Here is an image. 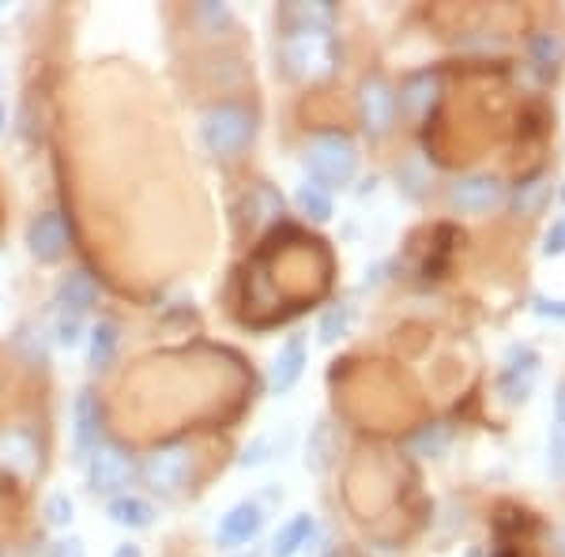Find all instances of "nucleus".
Returning a JSON list of instances; mask_svg holds the SVG:
<instances>
[{
    "mask_svg": "<svg viewBox=\"0 0 565 557\" xmlns=\"http://www.w3.org/2000/svg\"><path fill=\"white\" fill-rule=\"evenodd\" d=\"M117 346H121V328H117V321H109V317H103V321L90 328L87 365H90L95 373H106L109 365H114V358H117Z\"/></svg>",
    "mask_w": 565,
    "mask_h": 557,
    "instance_id": "dca6fc26",
    "label": "nucleus"
},
{
    "mask_svg": "<svg viewBox=\"0 0 565 557\" xmlns=\"http://www.w3.org/2000/svg\"><path fill=\"white\" fill-rule=\"evenodd\" d=\"M114 557H143V550H140L136 543H121V546L114 550Z\"/></svg>",
    "mask_w": 565,
    "mask_h": 557,
    "instance_id": "2f4dec72",
    "label": "nucleus"
},
{
    "mask_svg": "<svg viewBox=\"0 0 565 557\" xmlns=\"http://www.w3.org/2000/svg\"><path fill=\"white\" fill-rule=\"evenodd\" d=\"M264 527V508L257 501H238L223 519H218L215 532V546L218 550H238V546H249L253 538L260 535Z\"/></svg>",
    "mask_w": 565,
    "mask_h": 557,
    "instance_id": "9b49d317",
    "label": "nucleus"
},
{
    "mask_svg": "<svg viewBox=\"0 0 565 557\" xmlns=\"http://www.w3.org/2000/svg\"><path fill=\"white\" fill-rule=\"evenodd\" d=\"M72 513H76V505H72L68 493H53V497L45 501V524L50 527H68Z\"/></svg>",
    "mask_w": 565,
    "mask_h": 557,
    "instance_id": "4be33fe9",
    "label": "nucleus"
},
{
    "mask_svg": "<svg viewBox=\"0 0 565 557\" xmlns=\"http://www.w3.org/2000/svg\"><path fill=\"white\" fill-rule=\"evenodd\" d=\"M306 173L313 185L328 189H343L354 181L359 173V148L348 132H321L309 140L306 148Z\"/></svg>",
    "mask_w": 565,
    "mask_h": 557,
    "instance_id": "7ed1b4c3",
    "label": "nucleus"
},
{
    "mask_svg": "<svg viewBox=\"0 0 565 557\" xmlns=\"http://www.w3.org/2000/svg\"><path fill=\"white\" fill-rule=\"evenodd\" d=\"M309 538H313V516L309 513L290 516L276 532V538H271V557H298L302 546H309Z\"/></svg>",
    "mask_w": 565,
    "mask_h": 557,
    "instance_id": "a211bd4d",
    "label": "nucleus"
},
{
    "mask_svg": "<svg viewBox=\"0 0 565 557\" xmlns=\"http://www.w3.org/2000/svg\"><path fill=\"white\" fill-rule=\"evenodd\" d=\"M535 373H540V354L527 351V346H521V351L509 354L505 369H501V381H498V392L505 404H524L527 392H532L535 385Z\"/></svg>",
    "mask_w": 565,
    "mask_h": 557,
    "instance_id": "f8f14e48",
    "label": "nucleus"
},
{
    "mask_svg": "<svg viewBox=\"0 0 565 557\" xmlns=\"http://www.w3.org/2000/svg\"><path fill=\"white\" fill-rule=\"evenodd\" d=\"M0 125H4V106H0Z\"/></svg>",
    "mask_w": 565,
    "mask_h": 557,
    "instance_id": "473e14b6",
    "label": "nucleus"
},
{
    "mask_svg": "<svg viewBox=\"0 0 565 557\" xmlns=\"http://www.w3.org/2000/svg\"><path fill=\"white\" fill-rule=\"evenodd\" d=\"M551 471L558 474V479H565V426L554 429V437H551Z\"/></svg>",
    "mask_w": 565,
    "mask_h": 557,
    "instance_id": "a878e982",
    "label": "nucleus"
},
{
    "mask_svg": "<svg viewBox=\"0 0 565 557\" xmlns=\"http://www.w3.org/2000/svg\"><path fill=\"white\" fill-rule=\"evenodd\" d=\"M335 23V8L328 0H295V4L279 8V26H328Z\"/></svg>",
    "mask_w": 565,
    "mask_h": 557,
    "instance_id": "f3484780",
    "label": "nucleus"
},
{
    "mask_svg": "<svg viewBox=\"0 0 565 557\" xmlns=\"http://www.w3.org/2000/svg\"><path fill=\"white\" fill-rule=\"evenodd\" d=\"M343 332H348V309H343V306L328 309L324 321H321V343H335Z\"/></svg>",
    "mask_w": 565,
    "mask_h": 557,
    "instance_id": "393cba45",
    "label": "nucleus"
},
{
    "mask_svg": "<svg viewBox=\"0 0 565 557\" xmlns=\"http://www.w3.org/2000/svg\"><path fill=\"white\" fill-rule=\"evenodd\" d=\"M306 362H309L306 340H302V335H290V340L279 346L276 362H271V373H268L271 392H276V396H287V392L295 388L298 381H302Z\"/></svg>",
    "mask_w": 565,
    "mask_h": 557,
    "instance_id": "ddd939ff",
    "label": "nucleus"
},
{
    "mask_svg": "<svg viewBox=\"0 0 565 557\" xmlns=\"http://www.w3.org/2000/svg\"><path fill=\"white\" fill-rule=\"evenodd\" d=\"M498 557H516V554H509V550H505V554H498Z\"/></svg>",
    "mask_w": 565,
    "mask_h": 557,
    "instance_id": "72a5a7b5",
    "label": "nucleus"
},
{
    "mask_svg": "<svg viewBox=\"0 0 565 557\" xmlns=\"http://www.w3.org/2000/svg\"><path fill=\"white\" fill-rule=\"evenodd\" d=\"M554 415H558V426H565V381L558 385V396H554Z\"/></svg>",
    "mask_w": 565,
    "mask_h": 557,
    "instance_id": "7c9ffc66",
    "label": "nucleus"
},
{
    "mask_svg": "<svg viewBox=\"0 0 565 557\" xmlns=\"http://www.w3.org/2000/svg\"><path fill=\"white\" fill-rule=\"evenodd\" d=\"M106 516L114 519L117 527H125V532H148L154 524V505L136 497V493H117V497L106 501Z\"/></svg>",
    "mask_w": 565,
    "mask_h": 557,
    "instance_id": "4468645a",
    "label": "nucleus"
},
{
    "mask_svg": "<svg viewBox=\"0 0 565 557\" xmlns=\"http://www.w3.org/2000/svg\"><path fill=\"white\" fill-rule=\"evenodd\" d=\"M543 253H546V257H565V218H558V223L546 231Z\"/></svg>",
    "mask_w": 565,
    "mask_h": 557,
    "instance_id": "bb28decb",
    "label": "nucleus"
},
{
    "mask_svg": "<svg viewBox=\"0 0 565 557\" xmlns=\"http://www.w3.org/2000/svg\"><path fill=\"white\" fill-rule=\"evenodd\" d=\"M26 253L39 264H61L68 253V226L61 212H42L26 226Z\"/></svg>",
    "mask_w": 565,
    "mask_h": 557,
    "instance_id": "0eeeda50",
    "label": "nucleus"
},
{
    "mask_svg": "<svg viewBox=\"0 0 565 557\" xmlns=\"http://www.w3.org/2000/svg\"><path fill=\"white\" fill-rule=\"evenodd\" d=\"M53 332H57V343L72 351V346L84 340V317H79V313H61L57 317V328H53Z\"/></svg>",
    "mask_w": 565,
    "mask_h": 557,
    "instance_id": "b1692460",
    "label": "nucleus"
},
{
    "mask_svg": "<svg viewBox=\"0 0 565 557\" xmlns=\"http://www.w3.org/2000/svg\"><path fill=\"white\" fill-rule=\"evenodd\" d=\"M437 90H441V84H437L434 72H418V76H412L404 84V109L415 117V121H426L437 103Z\"/></svg>",
    "mask_w": 565,
    "mask_h": 557,
    "instance_id": "6ab92c4d",
    "label": "nucleus"
},
{
    "mask_svg": "<svg viewBox=\"0 0 565 557\" xmlns=\"http://www.w3.org/2000/svg\"><path fill=\"white\" fill-rule=\"evenodd\" d=\"M132 479V452L121 449L117 441H98L95 452L87 456V490L95 497H117L125 493Z\"/></svg>",
    "mask_w": 565,
    "mask_h": 557,
    "instance_id": "39448f33",
    "label": "nucleus"
},
{
    "mask_svg": "<svg viewBox=\"0 0 565 557\" xmlns=\"http://www.w3.org/2000/svg\"><path fill=\"white\" fill-rule=\"evenodd\" d=\"M238 557H257V554H238Z\"/></svg>",
    "mask_w": 565,
    "mask_h": 557,
    "instance_id": "f704fd0d",
    "label": "nucleus"
},
{
    "mask_svg": "<svg viewBox=\"0 0 565 557\" xmlns=\"http://www.w3.org/2000/svg\"><path fill=\"white\" fill-rule=\"evenodd\" d=\"M535 313H540V317H558V321H565V301L535 298Z\"/></svg>",
    "mask_w": 565,
    "mask_h": 557,
    "instance_id": "c756f323",
    "label": "nucleus"
},
{
    "mask_svg": "<svg viewBox=\"0 0 565 557\" xmlns=\"http://www.w3.org/2000/svg\"><path fill=\"white\" fill-rule=\"evenodd\" d=\"M562 200H565V189H562Z\"/></svg>",
    "mask_w": 565,
    "mask_h": 557,
    "instance_id": "c9c22d12",
    "label": "nucleus"
},
{
    "mask_svg": "<svg viewBox=\"0 0 565 557\" xmlns=\"http://www.w3.org/2000/svg\"><path fill=\"white\" fill-rule=\"evenodd\" d=\"M196 15H200V20H207V23H215V26L231 23V12H226L223 4H200V8H196Z\"/></svg>",
    "mask_w": 565,
    "mask_h": 557,
    "instance_id": "c85d7f7f",
    "label": "nucleus"
},
{
    "mask_svg": "<svg viewBox=\"0 0 565 557\" xmlns=\"http://www.w3.org/2000/svg\"><path fill=\"white\" fill-rule=\"evenodd\" d=\"M396 109H399V98H396V87H392L388 76L373 72V76L362 79L359 87V121L373 140H385L396 125Z\"/></svg>",
    "mask_w": 565,
    "mask_h": 557,
    "instance_id": "423d86ee",
    "label": "nucleus"
},
{
    "mask_svg": "<svg viewBox=\"0 0 565 557\" xmlns=\"http://www.w3.org/2000/svg\"><path fill=\"white\" fill-rule=\"evenodd\" d=\"M42 463L39 441H34L31 429L23 426H8L0 429V471L12 474V479H31Z\"/></svg>",
    "mask_w": 565,
    "mask_h": 557,
    "instance_id": "6e6552de",
    "label": "nucleus"
},
{
    "mask_svg": "<svg viewBox=\"0 0 565 557\" xmlns=\"http://www.w3.org/2000/svg\"><path fill=\"white\" fill-rule=\"evenodd\" d=\"M532 61L540 65L543 76H558V68L565 61V39H562V34H551V31L535 34V39H532Z\"/></svg>",
    "mask_w": 565,
    "mask_h": 557,
    "instance_id": "aec40b11",
    "label": "nucleus"
},
{
    "mask_svg": "<svg viewBox=\"0 0 565 557\" xmlns=\"http://www.w3.org/2000/svg\"><path fill=\"white\" fill-rule=\"evenodd\" d=\"M276 57L287 79L295 84H321L335 72L340 45L328 26H282L276 42Z\"/></svg>",
    "mask_w": 565,
    "mask_h": 557,
    "instance_id": "f257e3e1",
    "label": "nucleus"
},
{
    "mask_svg": "<svg viewBox=\"0 0 565 557\" xmlns=\"http://www.w3.org/2000/svg\"><path fill=\"white\" fill-rule=\"evenodd\" d=\"M140 479H143V486L162 493V497L181 493L189 486V479H193V452H189V444L170 441V444L151 449L140 463Z\"/></svg>",
    "mask_w": 565,
    "mask_h": 557,
    "instance_id": "20e7f679",
    "label": "nucleus"
},
{
    "mask_svg": "<svg viewBox=\"0 0 565 557\" xmlns=\"http://www.w3.org/2000/svg\"><path fill=\"white\" fill-rule=\"evenodd\" d=\"M98 301V287L87 271H68L65 279L57 282V306L61 313H79L87 317V309Z\"/></svg>",
    "mask_w": 565,
    "mask_h": 557,
    "instance_id": "2eb2a0df",
    "label": "nucleus"
},
{
    "mask_svg": "<svg viewBox=\"0 0 565 557\" xmlns=\"http://www.w3.org/2000/svg\"><path fill=\"white\" fill-rule=\"evenodd\" d=\"M298 207H302V215H309L313 223H328V218H332V196H328L321 185H313V181H306V185L298 189Z\"/></svg>",
    "mask_w": 565,
    "mask_h": 557,
    "instance_id": "412c9836",
    "label": "nucleus"
},
{
    "mask_svg": "<svg viewBox=\"0 0 565 557\" xmlns=\"http://www.w3.org/2000/svg\"><path fill=\"white\" fill-rule=\"evenodd\" d=\"M50 557H87V546H84V538L68 535V538H57V543L50 546Z\"/></svg>",
    "mask_w": 565,
    "mask_h": 557,
    "instance_id": "cd10ccee",
    "label": "nucleus"
},
{
    "mask_svg": "<svg viewBox=\"0 0 565 557\" xmlns=\"http://www.w3.org/2000/svg\"><path fill=\"white\" fill-rule=\"evenodd\" d=\"M0 557H4V554H0Z\"/></svg>",
    "mask_w": 565,
    "mask_h": 557,
    "instance_id": "e433bc0d",
    "label": "nucleus"
},
{
    "mask_svg": "<svg viewBox=\"0 0 565 557\" xmlns=\"http://www.w3.org/2000/svg\"><path fill=\"white\" fill-rule=\"evenodd\" d=\"M501 196H505V189L490 173H471V178H460L449 189V204L463 215H487L490 207L501 204Z\"/></svg>",
    "mask_w": 565,
    "mask_h": 557,
    "instance_id": "9d476101",
    "label": "nucleus"
},
{
    "mask_svg": "<svg viewBox=\"0 0 565 557\" xmlns=\"http://www.w3.org/2000/svg\"><path fill=\"white\" fill-rule=\"evenodd\" d=\"M257 109L245 103H215L200 117V140L215 159H238L257 140Z\"/></svg>",
    "mask_w": 565,
    "mask_h": 557,
    "instance_id": "f03ea898",
    "label": "nucleus"
},
{
    "mask_svg": "<svg viewBox=\"0 0 565 557\" xmlns=\"http://www.w3.org/2000/svg\"><path fill=\"white\" fill-rule=\"evenodd\" d=\"M412 444H415L418 456H437L445 444H449V429H445V426H426Z\"/></svg>",
    "mask_w": 565,
    "mask_h": 557,
    "instance_id": "5701e85b",
    "label": "nucleus"
},
{
    "mask_svg": "<svg viewBox=\"0 0 565 557\" xmlns=\"http://www.w3.org/2000/svg\"><path fill=\"white\" fill-rule=\"evenodd\" d=\"M103 422H106V407L98 399L95 388H79L76 404H72V437H76V456L95 452V444L103 441Z\"/></svg>",
    "mask_w": 565,
    "mask_h": 557,
    "instance_id": "1a4fd4ad",
    "label": "nucleus"
}]
</instances>
